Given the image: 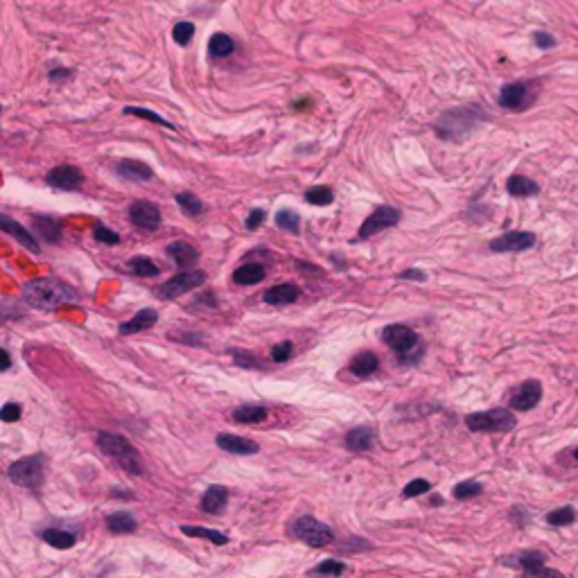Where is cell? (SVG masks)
I'll use <instances>...</instances> for the list:
<instances>
[{"label": "cell", "instance_id": "1", "mask_svg": "<svg viewBox=\"0 0 578 578\" xmlns=\"http://www.w3.org/2000/svg\"><path fill=\"white\" fill-rule=\"evenodd\" d=\"M23 300L29 307H36V310H59L61 305L68 303H77L80 300V294L75 291L73 285H68L61 278H34L25 282L23 287Z\"/></svg>", "mask_w": 578, "mask_h": 578}, {"label": "cell", "instance_id": "2", "mask_svg": "<svg viewBox=\"0 0 578 578\" xmlns=\"http://www.w3.org/2000/svg\"><path fill=\"white\" fill-rule=\"evenodd\" d=\"M485 120L481 106H461V109L445 111L436 122V134L443 141H463Z\"/></svg>", "mask_w": 578, "mask_h": 578}, {"label": "cell", "instance_id": "3", "mask_svg": "<svg viewBox=\"0 0 578 578\" xmlns=\"http://www.w3.org/2000/svg\"><path fill=\"white\" fill-rule=\"evenodd\" d=\"M382 341L398 354L402 364H418L422 354H425L420 335L413 333L409 326H402V323H393V326L384 328Z\"/></svg>", "mask_w": 578, "mask_h": 578}, {"label": "cell", "instance_id": "4", "mask_svg": "<svg viewBox=\"0 0 578 578\" xmlns=\"http://www.w3.org/2000/svg\"><path fill=\"white\" fill-rule=\"evenodd\" d=\"M97 448L102 450L106 457L118 461V466L122 470H127L131 474H143L145 466L138 450L131 445L125 436L120 434H111V431H99L97 434Z\"/></svg>", "mask_w": 578, "mask_h": 578}, {"label": "cell", "instance_id": "5", "mask_svg": "<svg viewBox=\"0 0 578 578\" xmlns=\"http://www.w3.org/2000/svg\"><path fill=\"white\" fill-rule=\"evenodd\" d=\"M43 474H45V459H43V454L23 457V459L16 461V463H12L10 470H7V477H10L14 483L23 485V488H29V490L41 488Z\"/></svg>", "mask_w": 578, "mask_h": 578}, {"label": "cell", "instance_id": "6", "mask_svg": "<svg viewBox=\"0 0 578 578\" xmlns=\"http://www.w3.org/2000/svg\"><path fill=\"white\" fill-rule=\"evenodd\" d=\"M291 533L310 546H317V549L333 544V540H335L333 529H330L328 524L310 518V515H303V518H298L294 524H291Z\"/></svg>", "mask_w": 578, "mask_h": 578}, {"label": "cell", "instance_id": "7", "mask_svg": "<svg viewBox=\"0 0 578 578\" xmlns=\"http://www.w3.org/2000/svg\"><path fill=\"white\" fill-rule=\"evenodd\" d=\"M515 416L508 409H488L470 413L466 425L470 431H511L515 427Z\"/></svg>", "mask_w": 578, "mask_h": 578}, {"label": "cell", "instance_id": "8", "mask_svg": "<svg viewBox=\"0 0 578 578\" xmlns=\"http://www.w3.org/2000/svg\"><path fill=\"white\" fill-rule=\"evenodd\" d=\"M506 565H513L524 572V576H533V578H565L556 569H549L544 565V553L540 551H520L518 556L506 558Z\"/></svg>", "mask_w": 578, "mask_h": 578}, {"label": "cell", "instance_id": "9", "mask_svg": "<svg viewBox=\"0 0 578 578\" xmlns=\"http://www.w3.org/2000/svg\"><path fill=\"white\" fill-rule=\"evenodd\" d=\"M204 282H206L204 272H197V269H192V272H181V274H176L174 278H169L165 285H160L156 296L163 298V300H172L176 296L186 294V291L202 287Z\"/></svg>", "mask_w": 578, "mask_h": 578}, {"label": "cell", "instance_id": "10", "mask_svg": "<svg viewBox=\"0 0 578 578\" xmlns=\"http://www.w3.org/2000/svg\"><path fill=\"white\" fill-rule=\"evenodd\" d=\"M400 210L398 208H393V206H380L373 215H368L364 224L359 226L357 230V240H368V237H373L377 235L380 230H387V228H393L400 221Z\"/></svg>", "mask_w": 578, "mask_h": 578}, {"label": "cell", "instance_id": "11", "mask_svg": "<svg viewBox=\"0 0 578 578\" xmlns=\"http://www.w3.org/2000/svg\"><path fill=\"white\" fill-rule=\"evenodd\" d=\"M533 91H531L529 82H511L506 84L499 93V106L508 111H524L527 106L533 102Z\"/></svg>", "mask_w": 578, "mask_h": 578}, {"label": "cell", "instance_id": "12", "mask_svg": "<svg viewBox=\"0 0 578 578\" xmlns=\"http://www.w3.org/2000/svg\"><path fill=\"white\" fill-rule=\"evenodd\" d=\"M45 183L61 192H73L84 186V174H82V169L75 165H57L50 169L48 176H45Z\"/></svg>", "mask_w": 578, "mask_h": 578}, {"label": "cell", "instance_id": "13", "mask_svg": "<svg viewBox=\"0 0 578 578\" xmlns=\"http://www.w3.org/2000/svg\"><path fill=\"white\" fill-rule=\"evenodd\" d=\"M535 244V235L529 230H508V233L499 235L497 240L490 242V251L495 253H520L527 251Z\"/></svg>", "mask_w": 578, "mask_h": 578}, {"label": "cell", "instance_id": "14", "mask_svg": "<svg viewBox=\"0 0 578 578\" xmlns=\"http://www.w3.org/2000/svg\"><path fill=\"white\" fill-rule=\"evenodd\" d=\"M129 219H131V224H134L136 228H141V230H147V233H152V230H156L160 226V210H158V206L156 204H152V202H134L129 208Z\"/></svg>", "mask_w": 578, "mask_h": 578}, {"label": "cell", "instance_id": "15", "mask_svg": "<svg viewBox=\"0 0 578 578\" xmlns=\"http://www.w3.org/2000/svg\"><path fill=\"white\" fill-rule=\"evenodd\" d=\"M540 400H542V384L538 380H527L511 396V409L531 411L533 407L540 405Z\"/></svg>", "mask_w": 578, "mask_h": 578}, {"label": "cell", "instance_id": "16", "mask_svg": "<svg viewBox=\"0 0 578 578\" xmlns=\"http://www.w3.org/2000/svg\"><path fill=\"white\" fill-rule=\"evenodd\" d=\"M0 228L5 230L7 235H12L14 240H16L21 246H25L27 251L32 253H41V244H38L36 235L29 233L25 226H21L19 221H14L12 217H7V215H0Z\"/></svg>", "mask_w": 578, "mask_h": 578}, {"label": "cell", "instance_id": "17", "mask_svg": "<svg viewBox=\"0 0 578 578\" xmlns=\"http://www.w3.org/2000/svg\"><path fill=\"white\" fill-rule=\"evenodd\" d=\"M165 253L176 262V267H179V269H186V272H192V267H195L197 262H199V251H197L192 244L183 242V240L172 242V244H169L167 249H165Z\"/></svg>", "mask_w": 578, "mask_h": 578}, {"label": "cell", "instance_id": "18", "mask_svg": "<svg viewBox=\"0 0 578 578\" xmlns=\"http://www.w3.org/2000/svg\"><path fill=\"white\" fill-rule=\"evenodd\" d=\"M115 172L118 176L127 181H136V183H145V181H152L154 179V169L143 163V160H120L118 165H115Z\"/></svg>", "mask_w": 578, "mask_h": 578}, {"label": "cell", "instance_id": "19", "mask_svg": "<svg viewBox=\"0 0 578 578\" xmlns=\"http://www.w3.org/2000/svg\"><path fill=\"white\" fill-rule=\"evenodd\" d=\"M300 296V289L296 285L291 282H282V285H276V287L267 289L262 300H265L267 305H274V307H282V305H289V303H296Z\"/></svg>", "mask_w": 578, "mask_h": 578}, {"label": "cell", "instance_id": "20", "mask_svg": "<svg viewBox=\"0 0 578 578\" xmlns=\"http://www.w3.org/2000/svg\"><path fill=\"white\" fill-rule=\"evenodd\" d=\"M32 230L41 240L55 244L61 240V221L50 217V215H34L32 217Z\"/></svg>", "mask_w": 578, "mask_h": 578}, {"label": "cell", "instance_id": "21", "mask_svg": "<svg viewBox=\"0 0 578 578\" xmlns=\"http://www.w3.org/2000/svg\"><path fill=\"white\" fill-rule=\"evenodd\" d=\"M156 321H158V312L152 310V307H145V310L136 312L134 319L120 323L118 333H120V335H136V333H143V330H149L152 326H156Z\"/></svg>", "mask_w": 578, "mask_h": 578}, {"label": "cell", "instance_id": "22", "mask_svg": "<svg viewBox=\"0 0 578 578\" xmlns=\"http://www.w3.org/2000/svg\"><path fill=\"white\" fill-rule=\"evenodd\" d=\"M217 448L230 454H242V457H246V454H256L260 450V445L256 441H249V438L235 434H217Z\"/></svg>", "mask_w": 578, "mask_h": 578}, {"label": "cell", "instance_id": "23", "mask_svg": "<svg viewBox=\"0 0 578 578\" xmlns=\"http://www.w3.org/2000/svg\"><path fill=\"white\" fill-rule=\"evenodd\" d=\"M344 443L350 452H366L375 445V431L371 427H354L346 434Z\"/></svg>", "mask_w": 578, "mask_h": 578}, {"label": "cell", "instance_id": "24", "mask_svg": "<svg viewBox=\"0 0 578 578\" xmlns=\"http://www.w3.org/2000/svg\"><path fill=\"white\" fill-rule=\"evenodd\" d=\"M226 502H228V490L224 488V485H210L202 497V508L206 513L217 515V513L224 511Z\"/></svg>", "mask_w": 578, "mask_h": 578}, {"label": "cell", "instance_id": "25", "mask_svg": "<svg viewBox=\"0 0 578 578\" xmlns=\"http://www.w3.org/2000/svg\"><path fill=\"white\" fill-rule=\"evenodd\" d=\"M267 416H269V411L265 409V407H260V405H242V407H237V409H233V413H230V420L240 422V425H256V422L267 420Z\"/></svg>", "mask_w": 578, "mask_h": 578}, {"label": "cell", "instance_id": "26", "mask_svg": "<svg viewBox=\"0 0 578 578\" xmlns=\"http://www.w3.org/2000/svg\"><path fill=\"white\" fill-rule=\"evenodd\" d=\"M377 368H380V359H377V354L371 350L359 352L357 357H352V361H350V373L354 377H368V375H373Z\"/></svg>", "mask_w": 578, "mask_h": 578}, {"label": "cell", "instance_id": "27", "mask_svg": "<svg viewBox=\"0 0 578 578\" xmlns=\"http://www.w3.org/2000/svg\"><path fill=\"white\" fill-rule=\"evenodd\" d=\"M506 192L511 197H533L540 192V186H538L535 181L527 179V176L522 174H515L511 179L506 181Z\"/></svg>", "mask_w": 578, "mask_h": 578}, {"label": "cell", "instance_id": "28", "mask_svg": "<svg viewBox=\"0 0 578 578\" xmlns=\"http://www.w3.org/2000/svg\"><path fill=\"white\" fill-rule=\"evenodd\" d=\"M265 267L262 265H256V262H251V265H242L240 269H235L233 272V280L237 285H258L265 280Z\"/></svg>", "mask_w": 578, "mask_h": 578}, {"label": "cell", "instance_id": "29", "mask_svg": "<svg viewBox=\"0 0 578 578\" xmlns=\"http://www.w3.org/2000/svg\"><path fill=\"white\" fill-rule=\"evenodd\" d=\"M233 50H235V43L228 34L217 32L210 36V41H208V55L210 57H228V55H233Z\"/></svg>", "mask_w": 578, "mask_h": 578}, {"label": "cell", "instance_id": "30", "mask_svg": "<svg viewBox=\"0 0 578 578\" xmlns=\"http://www.w3.org/2000/svg\"><path fill=\"white\" fill-rule=\"evenodd\" d=\"M106 527H109L111 533H134L138 522L129 513H113L106 518Z\"/></svg>", "mask_w": 578, "mask_h": 578}, {"label": "cell", "instance_id": "31", "mask_svg": "<svg viewBox=\"0 0 578 578\" xmlns=\"http://www.w3.org/2000/svg\"><path fill=\"white\" fill-rule=\"evenodd\" d=\"M43 540L50 546H55V549H71V546H75L77 538L73 533H68V531H61V529H45Z\"/></svg>", "mask_w": 578, "mask_h": 578}, {"label": "cell", "instance_id": "32", "mask_svg": "<svg viewBox=\"0 0 578 578\" xmlns=\"http://www.w3.org/2000/svg\"><path fill=\"white\" fill-rule=\"evenodd\" d=\"M127 269L134 276H143V278H154V276H158V267L154 265V260L145 258V256H136L127 262Z\"/></svg>", "mask_w": 578, "mask_h": 578}, {"label": "cell", "instance_id": "33", "mask_svg": "<svg viewBox=\"0 0 578 578\" xmlns=\"http://www.w3.org/2000/svg\"><path fill=\"white\" fill-rule=\"evenodd\" d=\"M176 204H179V208L188 217H199L204 213V202L197 195H192V192H179L176 195Z\"/></svg>", "mask_w": 578, "mask_h": 578}, {"label": "cell", "instance_id": "34", "mask_svg": "<svg viewBox=\"0 0 578 578\" xmlns=\"http://www.w3.org/2000/svg\"><path fill=\"white\" fill-rule=\"evenodd\" d=\"M181 533H186L190 538H206V540H210L213 544H226L228 538L224 533H219V531H213V529H206V527H181Z\"/></svg>", "mask_w": 578, "mask_h": 578}, {"label": "cell", "instance_id": "35", "mask_svg": "<svg viewBox=\"0 0 578 578\" xmlns=\"http://www.w3.org/2000/svg\"><path fill=\"white\" fill-rule=\"evenodd\" d=\"M305 202L312 206H330L335 202V192L326 186H314L305 192Z\"/></svg>", "mask_w": 578, "mask_h": 578}, {"label": "cell", "instance_id": "36", "mask_svg": "<svg viewBox=\"0 0 578 578\" xmlns=\"http://www.w3.org/2000/svg\"><path fill=\"white\" fill-rule=\"evenodd\" d=\"M122 113L125 115H136V118H143V120H149V122H156V125L160 127H167V129H176L172 122H167L163 115H158V113H154L149 109H143V106H125L122 109Z\"/></svg>", "mask_w": 578, "mask_h": 578}, {"label": "cell", "instance_id": "37", "mask_svg": "<svg viewBox=\"0 0 578 578\" xmlns=\"http://www.w3.org/2000/svg\"><path fill=\"white\" fill-rule=\"evenodd\" d=\"M276 226L287 233H300V217L294 210H278L276 213Z\"/></svg>", "mask_w": 578, "mask_h": 578}, {"label": "cell", "instance_id": "38", "mask_svg": "<svg viewBox=\"0 0 578 578\" xmlns=\"http://www.w3.org/2000/svg\"><path fill=\"white\" fill-rule=\"evenodd\" d=\"M574 520H576V511L572 506L556 508V511H551L546 515V522H549L551 527H567V524H572Z\"/></svg>", "mask_w": 578, "mask_h": 578}, {"label": "cell", "instance_id": "39", "mask_svg": "<svg viewBox=\"0 0 578 578\" xmlns=\"http://www.w3.org/2000/svg\"><path fill=\"white\" fill-rule=\"evenodd\" d=\"M483 492V485L479 481H461L454 485V497L457 499H470Z\"/></svg>", "mask_w": 578, "mask_h": 578}, {"label": "cell", "instance_id": "40", "mask_svg": "<svg viewBox=\"0 0 578 578\" xmlns=\"http://www.w3.org/2000/svg\"><path fill=\"white\" fill-rule=\"evenodd\" d=\"M172 36H174V41L179 43V45H188L192 41V36H195V25L188 23V21L176 23L174 29H172Z\"/></svg>", "mask_w": 578, "mask_h": 578}, {"label": "cell", "instance_id": "41", "mask_svg": "<svg viewBox=\"0 0 578 578\" xmlns=\"http://www.w3.org/2000/svg\"><path fill=\"white\" fill-rule=\"evenodd\" d=\"M344 572H346V565L339 560H326L314 567V574H319V576H341Z\"/></svg>", "mask_w": 578, "mask_h": 578}, {"label": "cell", "instance_id": "42", "mask_svg": "<svg viewBox=\"0 0 578 578\" xmlns=\"http://www.w3.org/2000/svg\"><path fill=\"white\" fill-rule=\"evenodd\" d=\"M228 354H230V357H233L240 366H244V368H265V366L260 364V359L256 357V354H251V352L233 350V348H230V350H228Z\"/></svg>", "mask_w": 578, "mask_h": 578}, {"label": "cell", "instance_id": "43", "mask_svg": "<svg viewBox=\"0 0 578 578\" xmlns=\"http://www.w3.org/2000/svg\"><path fill=\"white\" fill-rule=\"evenodd\" d=\"M431 490V483L427 479H413L405 485V490H402V495L407 499H411V497H418V495H425V492Z\"/></svg>", "mask_w": 578, "mask_h": 578}, {"label": "cell", "instance_id": "44", "mask_svg": "<svg viewBox=\"0 0 578 578\" xmlns=\"http://www.w3.org/2000/svg\"><path fill=\"white\" fill-rule=\"evenodd\" d=\"M93 237H95L97 242H102V244H118V242H120V235L115 233V230L106 228L104 224H95Z\"/></svg>", "mask_w": 578, "mask_h": 578}, {"label": "cell", "instance_id": "45", "mask_svg": "<svg viewBox=\"0 0 578 578\" xmlns=\"http://www.w3.org/2000/svg\"><path fill=\"white\" fill-rule=\"evenodd\" d=\"M291 352H294L291 341H280L272 348V359L276 361V364H282V361H287L291 357Z\"/></svg>", "mask_w": 578, "mask_h": 578}, {"label": "cell", "instance_id": "46", "mask_svg": "<svg viewBox=\"0 0 578 578\" xmlns=\"http://www.w3.org/2000/svg\"><path fill=\"white\" fill-rule=\"evenodd\" d=\"M21 405H16V402H7L5 407H3V411H0V418H3L5 422H14V420H19L21 418Z\"/></svg>", "mask_w": 578, "mask_h": 578}, {"label": "cell", "instance_id": "47", "mask_svg": "<svg viewBox=\"0 0 578 578\" xmlns=\"http://www.w3.org/2000/svg\"><path fill=\"white\" fill-rule=\"evenodd\" d=\"M267 217V213L262 210V208H253V210L249 213V217H246V228L249 230H256L262 226V221H265Z\"/></svg>", "mask_w": 578, "mask_h": 578}, {"label": "cell", "instance_id": "48", "mask_svg": "<svg viewBox=\"0 0 578 578\" xmlns=\"http://www.w3.org/2000/svg\"><path fill=\"white\" fill-rule=\"evenodd\" d=\"M533 41H535V45L540 50H549V48H553V45H556V38H553L549 32H535L533 34Z\"/></svg>", "mask_w": 578, "mask_h": 578}, {"label": "cell", "instance_id": "49", "mask_svg": "<svg viewBox=\"0 0 578 578\" xmlns=\"http://www.w3.org/2000/svg\"><path fill=\"white\" fill-rule=\"evenodd\" d=\"M400 278H402V280H418V282H422V280L427 278V276L422 274L420 269H407V272L400 274Z\"/></svg>", "mask_w": 578, "mask_h": 578}, {"label": "cell", "instance_id": "50", "mask_svg": "<svg viewBox=\"0 0 578 578\" xmlns=\"http://www.w3.org/2000/svg\"><path fill=\"white\" fill-rule=\"evenodd\" d=\"M50 80L55 82V80H68V77H71V71H68V68H55V71H50Z\"/></svg>", "mask_w": 578, "mask_h": 578}, {"label": "cell", "instance_id": "51", "mask_svg": "<svg viewBox=\"0 0 578 578\" xmlns=\"http://www.w3.org/2000/svg\"><path fill=\"white\" fill-rule=\"evenodd\" d=\"M3 364H0V371H7V368L12 366V357H10V352H7V348H3Z\"/></svg>", "mask_w": 578, "mask_h": 578}, {"label": "cell", "instance_id": "52", "mask_svg": "<svg viewBox=\"0 0 578 578\" xmlns=\"http://www.w3.org/2000/svg\"><path fill=\"white\" fill-rule=\"evenodd\" d=\"M574 459H576V461H578V448H576V450H574Z\"/></svg>", "mask_w": 578, "mask_h": 578}]
</instances>
